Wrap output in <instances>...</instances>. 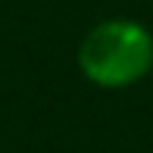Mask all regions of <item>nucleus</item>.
I'll use <instances>...</instances> for the list:
<instances>
[{
  "label": "nucleus",
  "instance_id": "nucleus-1",
  "mask_svg": "<svg viewBox=\"0 0 153 153\" xmlns=\"http://www.w3.org/2000/svg\"><path fill=\"white\" fill-rule=\"evenodd\" d=\"M78 69L97 88L137 85L153 69V34L134 19H106L85 34Z\"/></svg>",
  "mask_w": 153,
  "mask_h": 153
},
{
  "label": "nucleus",
  "instance_id": "nucleus-2",
  "mask_svg": "<svg viewBox=\"0 0 153 153\" xmlns=\"http://www.w3.org/2000/svg\"><path fill=\"white\" fill-rule=\"evenodd\" d=\"M150 75H153V69H150Z\"/></svg>",
  "mask_w": 153,
  "mask_h": 153
}]
</instances>
